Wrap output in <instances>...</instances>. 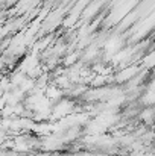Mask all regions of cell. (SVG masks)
<instances>
[]
</instances>
